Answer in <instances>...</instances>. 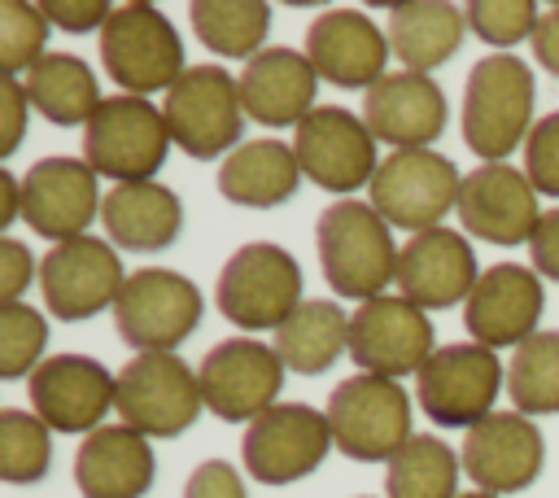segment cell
I'll return each mask as SVG.
<instances>
[{
    "label": "cell",
    "instance_id": "27",
    "mask_svg": "<svg viewBox=\"0 0 559 498\" xmlns=\"http://www.w3.org/2000/svg\"><path fill=\"white\" fill-rule=\"evenodd\" d=\"M100 223L114 249L131 253H162L183 232V201L175 188L144 179V183H114L100 201Z\"/></svg>",
    "mask_w": 559,
    "mask_h": 498
},
{
    "label": "cell",
    "instance_id": "7",
    "mask_svg": "<svg viewBox=\"0 0 559 498\" xmlns=\"http://www.w3.org/2000/svg\"><path fill=\"white\" fill-rule=\"evenodd\" d=\"M96 44L105 74L131 96L170 92L188 70L175 22H166V13L153 4H114Z\"/></svg>",
    "mask_w": 559,
    "mask_h": 498
},
{
    "label": "cell",
    "instance_id": "30",
    "mask_svg": "<svg viewBox=\"0 0 559 498\" xmlns=\"http://www.w3.org/2000/svg\"><path fill=\"white\" fill-rule=\"evenodd\" d=\"M26 100L39 118H48L52 127H87L92 114L100 109V87H96V70L74 57V52H48L39 57L26 74H22Z\"/></svg>",
    "mask_w": 559,
    "mask_h": 498
},
{
    "label": "cell",
    "instance_id": "8",
    "mask_svg": "<svg viewBox=\"0 0 559 498\" xmlns=\"http://www.w3.org/2000/svg\"><path fill=\"white\" fill-rule=\"evenodd\" d=\"M114 411L144 437L188 432L205 411L197 367L179 354H131L114 371Z\"/></svg>",
    "mask_w": 559,
    "mask_h": 498
},
{
    "label": "cell",
    "instance_id": "23",
    "mask_svg": "<svg viewBox=\"0 0 559 498\" xmlns=\"http://www.w3.org/2000/svg\"><path fill=\"white\" fill-rule=\"evenodd\" d=\"M476 280L480 266L472 240L445 223L415 232L397 253V293L419 310H445L454 301H467Z\"/></svg>",
    "mask_w": 559,
    "mask_h": 498
},
{
    "label": "cell",
    "instance_id": "13",
    "mask_svg": "<svg viewBox=\"0 0 559 498\" xmlns=\"http://www.w3.org/2000/svg\"><path fill=\"white\" fill-rule=\"evenodd\" d=\"M332 424L319 406L310 402H275L271 411H262L245 437H240V459L245 472L262 485H293L301 476H310L314 467H323L328 450H332Z\"/></svg>",
    "mask_w": 559,
    "mask_h": 498
},
{
    "label": "cell",
    "instance_id": "22",
    "mask_svg": "<svg viewBox=\"0 0 559 498\" xmlns=\"http://www.w3.org/2000/svg\"><path fill=\"white\" fill-rule=\"evenodd\" d=\"M314 74L332 87H376L389 70V35L362 9H323L306 26V48Z\"/></svg>",
    "mask_w": 559,
    "mask_h": 498
},
{
    "label": "cell",
    "instance_id": "14",
    "mask_svg": "<svg viewBox=\"0 0 559 498\" xmlns=\"http://www.w3.org/2000/svg\"><path fill=\"white\" fill-rule=\"evenodd\" d=\"M293 153L301 162V175L314 188L336 192L341 201L367 188L380 166L371 127L362 122V114H349L345 105H319L314 114H306L293 131Z\"/></svg>",
    "mask_w": 559,
    "mask_h": 498
},
{
    "label": "cell",
    "instance_id": "11",
    "mask_svg": "<svg viewBox=\"0 0 559 498\" xmlns=\"http://www.w3.org/2000/svg\"><path fill=\"white\" fill-rule=\"evenodd\" d=\"M502 384H507V367L498 363V354L476 341H459V345H437V354L415 376V398L432 424L467 432L493 415Z\"/></svg>",
    "mask_w": 559,
    "mask_h": 498
},
{
    "label": "cell",
    "instance_id": "44",
    "mask_svg": "<svg viewBox=\"0 0 559 498\" xmlns=\"http://www.w3.org/2000/svg\"><path fill=\"white\" fill-rule=\"evenodd\" d=\"M528 253H533V271L555 280L559 284V205H550L528 240Z\"/></svg>",
    "mask_w": 559,
    "mask_h": 498
},
{
    "label": "cell",
    "instance_id": "35",
    "mask_svg": "<svg viewBox=\"0 0 559 498\" xmlns=\"http://www.w3.org/2000/svg\"><path fill=\"white\" fill-rule=\"evenodd\" d=\"M52 467V428L22 406L0 411V476L9 485L44 481Z\"/></svg>",
    "mask_w": 559,
    "mask_h": 498
},
{
    "label": "cell",
    "instance_id": "26",
    "mask_svg": "<svg viewBox=\"0 0 559 498\" xmlns=\"http://www.w3.org/2000/svg\"><path fill=\"white\" fill-rule=\"evenodd\" d=\"M157 459L144 432L105 424L74 450V485L83 498H144L153 489Z\"/></svg>",
    "mask_w": 559,
    "mask_h": 498
},
{
    "label": "cell",
    "instance_id": "18",
    "mask_svg": "<svg viewBox=\"0 0 559 498\" xmlns=\"http://www.w3.org/2000/svg\"><path fill=\"white\" fill-rule=\"evenodd\" d=\"M459 459H463V476L476 489L502 498V494H524L542 476L546 441L528 415L493 411L489 419H480L476 428L463 432Z\"/></svg>",
    "mask_w": 559,
    "mask_h": 498
},
{
    "label": "cell",
    "instance_id": "33",
    "mask_svg": "<svg viewBox=\"0 0 559 498\" xmlns=\"http://www.w3.org/2000/svg\"><path fill=\"white\" fill-rule=\"evenodd\" d=\"M197 39L214 52V57H240L253 61L266 48V31H271V4L262 0H197L188 9Z\"/></svg>",
    "mask_w": 559,
    "mask_h": 498
},
{
    "label": "cell",
    "instance_id": "41",
    "mask_svg": "<svg viewBox=\"0 0 559 498\" xmlns=\"http://www.w3.org/2000/svg\"><path fill=\"white\" fill-rule=\"evenodd\" d=\"M39 275V266H35V258H31V249L17 240V236H4L0 240V301L9 306V301H22V293H26V284Z\"/></svg>",
    "mask_w": 559,
    "mask_h": 498
},
{
    "label": "cell",
    "instance_id": "17",
    "mask_svg": "<svg viewBox=\"0 0 559 498\" xmlns=\"http://www.w3.org/2000/svg\"><path fill=\"white\" fill-rule=\"evenodd\" d=\"M31 411L52 432H96L114 411V371L92 354H52L26 376Z\"/></svg>",
    "mask_w": 559,
    "mask_h": 498
},
{
    "label": "cell",
    "instance_id": "6",
    "mask_svg": "<svg viewBox=\"0 0 559 498\" xmlns=\"http://www.w3.org/2000/svg\"><path fill=\"white\" fill-rule=\"evenodd\" d=\"M162 114L170 127L175 149H183L197 162L227 157L245 131V105H240V83L227 66L201 61L179 74V83L162 96Z\"/></svg>",
    "mask_w": 559,
    "mask_h": 498
},
{
    "label": "cell",
    "instance_id": "9",
    "mask_svg": "<svg viewBox=\"0 0 559 498\" xmlns=\"http://www.w3.org/2000/svg\"><path fill=\"white\" fill-rule=\"evenodd\" d=\"M201 288L170 266H140L114 301V328L135 354H175L201 323Z\"/></svg>",
    "mask_w": 559,
    "mask_h": 498
},
{
    "label": "cell",
    "instance_id": "32",
    "mask_svg": "<svg viewBox=\"0 0 559 498\" xmlns=\"http://www.w3.org/2000/svg\"><path fill=\"white\" fill-rule=\"evenodd\" d=\"M463 459L450 441L432 432H415L384 463V498H459Z\"/></svg>",
    "mask_w": 559,
    "mask_h": 498
},
{
    "label": "cell",
    "instance_id": "25",
    "mask_svg": "<svg viewBox=\"0 0 559 498\" xmlns=\"http://www.w3.org/2000/svg\"><path fill=\"white\" fill-rule=\"evenodd\" d=\"M240 83V105L245 118L258 127H293L314 114V92H319V74L310 66L306 52L284 48V44H266L253 61H245V70L236 74Z\"/></svg>",
    "mask_w": 559,
    "mask_h": 498
},
{
    "label": "cell",
    "instance_id": "12",
    "mask_svg": "<svg viewBox=\"0 0 559 498\" xmlns=\"http://www.w3.org/2000/svg\"><path fill=\"white\" fill-rule=\"evenodd\" d=\"M284 376H288L284 358L275 354V345L258 336H227L210 345L205 358L197 363V380H201V398L210 415H218L223 424H245V428L280 402Z\"/></svg>",
    "mask_w": 559,
    "mask_h": 498
},
{
    "label": "cell",
    "instance_id": "38",
    "mask_svg": "<svg viewBox=\"0 0 559 498\" xmlns=\"http://www.w3.org/2000/svg\"><path fill=\"white\" fill-rule=\"evenodd\" d=\"M463 13H467V31L498 52L515 48L524 35L533 39V26L542 17V9L533 0H472V4H463Z\"/></svg>",
    "mask_w": 559,
    "mask_h": 498
},
{
    "label": "cell",
    "instance_id": "40",
    "mask_svg": "<svg viewBox=\"0 0 559 498\" xmlns=\"http://www.w3.org/2000/svg\"><path fill=\"white\" fill-rule=\"evenodd\" d=\"M183 498H249V489H245V476L236 472V463L201 459L183 481Z\"/></svg>",
    "mask_w": 559,
    "mask_h": 498
},
{
    "label": "cell",
    "instance_id": "28",
    "mask_svg": "<svg viewBox=\"0 0 559 498\" xmlns=\"http://www.w3.org/2000/svg\"><path fill=\"white\" fill-rule=\"evenodd\" d=\"M297 183H301V162L293 144L275 135L245 140L218 162V192L231 205L271 210V205H284L297 192Z\"/></svg>",
    "mask_w": 559,
    "mask_h": 498
},
{
    "label": "cell",
    "instance_id": "43",
    "mask_svg": "<svg viewBox=\"0 0 559 498\" xmlns=\"http://www.w3.org/2000/svg\"><path fill=\"white\" fill-rule=\"evenodd\" d=\"M0 157H13L22 135H26V114H31V100H26V87L17 79H4L0 83Z\"/></svg>",
    "mask_w": 559,
    "mask_h": 498
},
{
    "label": "cell",
    "instance_id": "21",
    "mask_svg": "<svg viewBox=\"0 0 559 498\" xmlns=\"http://www.w3.org/2000/svg\"><path fill=\"white\" fill-rule=\"evenodd\" d=\"M546 310V288L542 275L524 262H493L480 271L472 297L463 301V328L476 345L502 349V345H524L537 336V319Z\"/></svg>",
    "mask_w": 559,
    "mask_h": 498
},
{
    "label": "cell",
    "instance_id": "45",
    "mask_svg": "<svg viewBox=\"0 0 559 498\" xmlns=\"http://www.w3.org/2000/svg\"><path fill=\"white\" fill-rule=\"evenodd\" d=\"M533 57H537V66L546 70V74H555L559 79V4H546L542 9V17H537V26H533Z\"/></svg>",
    "mask_w": 559,
    "mask_h": 498
},
{
    "label": "cell",
    "instance_id": "39",
    "mask_svg": "<svg viewBox=\"0 0 559 498\" xmlns=\"http://www.w3.org/2000/svg\"><path fill=\"white\" fill-rule=\"evenodd\" d=\"M524 175L542 197H559V109L533 122L524 140Z\"/></svg>",
    "mask_w": 559,
    "mask_h": 498
},
{
    "label": "cell",
    "instance_id": "3",
    "mask_svg": "<svg viewBox=\"0 0 559 498\" xmlns=\"http://www.w3.org/2000/svg\"><path fill=\"white\" fill-rule=\"evenodd\" d=\"M170 127L162 105L148 96L114 92L100 100L92 122L83 127V162L114 183H144L166 166Z\"/></svg>",
    "mask_w": 559,
    "mask_h": 498
},
{
    "label": "cell",
    "instance_id": "34",
    "mask_svg": "<svg viewBox=\"0 0 559 498\" xmlns=\"http://www.w3.org/2000/svg\"><path fill=\"white\" fill-rule=\"evenodd\" d=\"M507 398L520 415H559V328L537 332L511 349Z\"/></svg>",
    "mask_w": 559,
    "mask_h": 498
},
{
    "label": "cell",
    "instance_id": "42",
    "mask_svg": "<svg viewBox=\"0 0 559 498\" xmlns=\"http://www.w3.org/2000/svg\"><path fill=\"white\" fill-rule=\"evenodd\" d=\"M44 13H48L52 26L83 35L92 26H105L109 13H114V4L109 0H44Z\"/></svg>",
    "mask_w": 559,
    "mask_h": 498
},
{
    "label": "cell",
    "instance_id": "2",
    "mask_svg": "<svg viewBox=\"0 0 559 498\" xmlns=\"http://www.w3.org/2000/svg\"><path fill=\"white\" fill-rule=\"evenodd\" d=\"M314 249L332 293L358 306L380 297L384 284L397 280L402 249L393 245V227L376 214L371 201H358V197L332 201L314 223Z\"/></svg>",
    "mask_w": 559,
    "mask_h": 498
},
{
    "label": "cell",
    "instance_id": "4",
    "mask_svg": "<svg viewBox=\"0 0 559 498\" xmlns=\"http://www.w3.org/2000/svg\"><path fill=\"white\" fill-rule=\"evenodd\" d=\"M301 266L275 240L240 245L214 284V306L240 332H275L301 306Z\"/></svg>",
    "mask_w": 559,
    "mask_h": 498
},
{
    "label": "cell",
    "instance_id": "47",
    "mask_svg": "<svg viewBox=\"0 0 559 498\" xmlns=\"http://www.w3.org/2000/svg\"><path fill=\"white\" fill-rule=\"evenodd\" d=\"M459 498H493V494H485V489H467V494H459Z\"/></svg>",
    "mask_w": 559,
    "mask_h": 498
},
{
    "label": "cell",
    "instance_id": "29",
    "mask_svg": "<svg viewBox=\"0 0 559 498\" xmlns=\"http://www.w3.org/2000/svg\"><path fill=\"white\" fill-rule=\"evenodd\" d=\"M384 35H389V48L402 61V70L432 74L437 66H445L459 52V44L467 35V13L450 0L393 4L384 13Z\"/></svg>",
    "mask_w": 559,
    "mask_h": 498
},
{
    "label": "cell",
    "instance_id": "15",
    "mask_svg": "<svg viewBox=\"0 0 559 498\" xmlns=\"http://www.w3.org/2000/svg\"><path fill=\"white\" fill-rule=\"evenodd\" d=\"M432 319L402 293H380L349 315V358L371 376H419L437 354Z\"/></svg>",
    "mask_w": 559,
    "mask_h": 498
},
{
    "label": "cell",
    "instance_id": "31",
    "mask_svg": "<svg viewBox=\"0 0 559 498\" xmlns=\"http://www.w3.org/2000/svg\"><path fill=\"white\" fill-rule=\"evenodd\" d=\"M271 345H275V354L284 358L288 371L319 376V371H328L349 349V315L341 310V301H328V297L301 301L275 328Z\"/></svg>",
    "mask_w": 559,
    "mask_h": 498
},
{
    "label": "cell",
    "instance_id": "20",
    "mask_svg": "<svg viewBox=\"0 0 559 498\" xmlns=\"http://www.w3.org/2000/svg\"><path fill=\"white\" fill-rule=\"evenodd\" d=\"M537 188L528 183L524 166L511 162H480L476 170L463 175L459 188V223L467 236L489 240V245H524L533 240L542 223Z\"/></svg>",
    "mask_w": 559,
    "mask_h": 498
},
{
    "label": "cell",
    "instance_id": "5",
    "mask_svg": "<svg viewBox=\"0 0 559 498\" xmlns=\"http://www.w3.org/2000/svg\"><path fill=\"white\" fill-rule=\"evenodd\" d=\"M332 424V441L354 463H389L415 432H411V393L402 380L354 371L345 376L323 406Z\"/></svg>",
    "mask_w": 559,
    "mask_h": 498
},
{
    "label": "cell",
    "instance_id": "37",
    "mask_svg": "<svg viewBox=\"0 0 559 498\" xmlns=\"http://www.w3.org/2000/svg\"><path fill=\"white\" fill-rule=\"evenodd\" d=\"M48 13L44 4H26V0H4L0 4V66L9 70V79L26 74L44 52L48 39Z\"/></svg>",
    "mask_w": 559,
    "mask_h": 498
},
{
    "label": "cell",
    "instance_id": "1",
    "mask_svg": "<svg viewBox=\"0 0 559 498\" xmlns=\"http://www.w3.org/2000/svg\"><path fill=\"white\" fill-rule=\"evenodd\" d=\"M537 79L524 57L489 52L467 70L459 131L480 162H507L533 131Z\"/></svg>",
    "mask_w": 559,
    "mask_h": 498
},
{
    "label": "cell",
    "instance_id": "46",
    "mask_svg": "<svg viewBox=\"0 0 559 498\" xmlns=\"http://www.w3.org/2000/svg\"><path fill=\"white\" fill-rule=\"evenodd\" d=\"M22 218V179L13 170H0V232Z\"/></svg>",
    "mask_w": 559,
    "mask_h": 498
},
{
    "label": "cell",
    "instance_id": "24",
    "mask_svg": "<svg viewBox=\"0 0 559 498\" xmlns=\"http://www.w3.org/2000/svg\"><path fill=\"white\" fill-rule=\"evenodd\" d=\"M450 105L432 74L415 70H389L376 87L362 92V122L371 127L376 144L384 140L397 149H428L445 131Z\"/></svg>",
    "mask_w": 559,
    "mask_h": 498
},
{
    "label": "cell",
    "instance_id": "36",
    "mask_svg": "<svg viewBox=\"0 0 559 498\" xmlns=\"http://www.w3.org/2000/svg\"><path fill=\"white\" fill-rule=\"evenodd\" d=\"M44 345H48V319L35 306L26 301L0 306V376L4 380L35 371L44 363Z\"/></svg>",
    "mask_w": 559,
    "mask_h": 498
},
{
    "label": "cell",
    "instance_id": "19",
    "mask_svg": "<svg viewBox=\"0 0 559 498\" xmlns=\"http://www.w3.org/2000/svg\"><path fill=\"white\" fill-rule=\"evenodd\" d=\"M100 175L83 157H44L22 175V223L61 245L100 218Z\"/></svg>",
    "mask_w": 559,
    "mask_h": 498
},
{
    "label": "cell",
    "instance_id": "16",
    "mask_svg": "<svg viewBox=\"0 0 559 498\" xmlns=\"http://www.w3.org/2000/svg\"><path fill=\"white\" fill-rule=\"evenodd\" d=\"M127 275L118 262V249L105 236H74L52 245L39 258V293L48 315L66 319V323H83L92 315H100L105 306L114 310L118 293H122Z\"/></svg>",
    "mask_w": 559,
    "mask_h": 498
},
{
    "label": "cell",
    "instance_id": "10",
    "mask_svg": "<svg viewBox=\"0 0 559 498\" xmlns=\"http://www.w3.org/2000/svg\"><path fill=\"white\" fill-rule=\"evenodd\" d=\"M459 188L463 175L454 170V162L437 149H397L384 153L371 183H367V201L376 205V214L389 227L402 232H428L441 227V218L450 210H459Z\"/></svg>",
    "mask_w": 559,
    "mask_h": 498
}]
</instances>
